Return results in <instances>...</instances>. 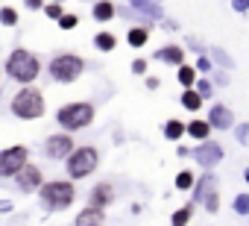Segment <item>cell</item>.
<instances>
[{
	"label": "cell",
	"mask_w": 249,
	"mask_h": 226,
	"mask_svg": "<svg viewBox=\"0 0 249 226\" xmlns=\"http://www.w3.org/2000/svg\"><path fill=\"white\" fill-rule=\"evenodd\" d=\"M38 71H41L38 56H36V53H30V50H24V47L12 50V56L6 59V74H9L12 79L24 82V85H30V82L38 76Z\"/></svg>",
	"instance_id": "obj_1"
},
{
	"label": "cell",
	"mask_w": 249,
	"mask_h": 226,
	"mask_svg": "<svg viewBox=\"0 0 249 226\" xmlns=\"http://www.w3.org/2000/svg\"><path fill=\"white\" fill-rule=\"evenodd\" d=\"M12 115H18V118H24V121L41 118V115H44V97H41V91L24 85V88L12 97Z\"/></svg>",
	"instance_id": "obj_2"
},
{
	"label": "cell",
	"mask_w": 249,
	"mask_h": 226,
	"mask_svg": "<svg viewBox=\"0 0 249 226\" xmlns=\"http://www.w3.org/2000/svg\"><path fill=\"white\" fill-rule=\"evenodd\" d=\"M56 121L65 127V130H82L94 121V106L91 103H71V106H62Z\"/></svg>",
	"instance_id": "obj_3"
},
{
	"label": "cell",
	"mask_w": 249,
	"mask_h": 226,
	"mask_svg": "<svg viewBox=\"0 0 249 226\" xmlns=\"http://www.w3.org/2000/svg\"><path fill=\"white\" fill-rule=\"evenodd\" d=\"M41 203L50 208V211H59V208H68L71 203H73V185L71 182H47V185H41Z\"/></svg>",
	"instance_id": "obj_4"
},
{
	"label": "cell",
	"mask_w": 249,
	"mask_h": 226,
	"mask_svg": "<svg viewBox=\"0 0 249 226\" xmlns=\"http://www.w3.org/2000/svg\"><path fill=\"white\" fill-rule=\"evenodd\" d=\"M82 68H85V62L79 56H73V53H62V56H56L50 62V74H53L56 82H73L82 74Z\"/></svg>",
	"instance_id": "obj_5"
},
{
	"label": "cell",
	"mask_w": 249,
	"mask_h": 226,
	"mask_svg": "<svg viewBox=\"0 0 249 226\" xmlns=\"http://www.w3.org/2000/svg\"><path fill=\"white\" fill-rule=\"evenodd\" d=\"M97 162H100V156H97L94 147L71 150V156H68V173H71L73 179H82V176H88V173L97 168Z\"/></svg>",
	"instance_id": "obj_6"
},
{
	"label": "cell",
	"mask_w": 249,
	"mask_h": 226,
	"mask_svg": "<svg viewBox=\"0 0 249 226\" xmlns=\"http://www.w3.org/2000/svg\"><path fill=\"white\" fill-rule=\"evenodd\" d=\"M30 159V150L15 144V147H6L3 153H0V176H15Z\"/></svg>",
	"instance_id": "obj_7"
},
{
	"label": "cell",
	"mask_w": 249,
	"mask_h": 226,
	"mask_svg": "<svg viewBox=\"0 0 249 226\" xmlns=\"http://www.w3.org/2000/svg\"><path fill=\"white\" fill-rule=\"evenodd\" d=\"M71 150H73V138L71 135H50L47 144H44V153L50 159H68Z\"/></svg>",
	"instance_id": "obj_8"
},
{
	"label": "cell",
	"mask_w": 249,
	"mask_h": 226,
	"mask_svg": "<svg viewBox=\"0 0 249 226\" xmlns=\"http://www.w3.org/2000/svg\"><path fill=\"white\" fill-rule=\"evenodd\" d=\"M15 179H18V188H21V191H36V188H41V170L33 168V165H24V168L15 173Z\"/></svg>",
	"instance_id": "obj_9"
},
{
	"label": "cell",
	"mask_w": 249,
	"mask_h": 226,
	"mask_svg": "<svg viewBox=\"0 0 249 226\" xmlns=\"http://www.w3.org/2000/svg\"><path fill=\"white\" fill-rule=\"evenodd\" d=\"M111 200H114V191H111L108 182H103V185H97V188L91 191V206H94V208H103V206H108Z\"/></svg>",
	"instance_id": "obj_10"
},
{
	"label": "cell",
	"mask_w": 249,
	"mask_h": 226,
	"mask_svg": "<svg viewBox=\"0 0 249 226\" xmlns=\"http://www.w3.org/2000/svg\"><path fill=\"white\" fill-rule=\"evenodd\" d=\"M220 147H214V144H205V147H199L196 150V159H199V165H205V168H211L214 162H220Z\"/></svg>",
	"instance_id": "obj_11"
},
{
	"label": "cell",
	"mask_w": 249,
	"mask_h": 226,
	"mask_svg": "<svg viewBox=\"0 0 249 226\" xmlns=\"http://www.w3.org/2000/svg\"><path fill=\"white\" fill-rule=\"evenodd\" d=\"M76 226H103V211L94 208V206H88V208L76 217Z\"/></svg>",
	"instance_id": "obj_12"
},
{
	"label": "cell",
	"mask_w": 249,
	"mask_h": 226,
	"mask_svg": "<svg viewBox=\"0 0 249 226\" xmlns=\"http://www.w3.org/2000/svg\"><path fill=\"white\" fill-rule=\"evenodd\" d=\"M214 127H220V130H226L229 124H231V112L229 109H223V106H214L211 109V118H208Z\"/></svg>",
	"instance_id": "obj_13"
},
{
	"label": "cell",
	"mask_w": 249,
	"mask_h": 226,
	"mask_svg": "<svg viewBox=\"0 0 249 226\" xmlns=\"http://www.w3.org/2000/svg\"><path fill=\"white\" fill-rule=\"evenodd\" d=\"M111 15H114V6L108 3V0H100V3L94 6V18H97V21H108Z\"/></svg>",
	"instance_id": "obj_14"
},
{
	"label": "cell",
	"mask_w": 249,
	"mask_h": 226,
	"mask_svg": "<svg viewBox=\"0 0 249 226\" xmlns=\"http://www.w3.org/2000/svg\"><path fill=\"white\" fill-rule=\"evenodd\" d=\"M159 59L179 65V62H182V50H179V47H164V50H159Z\"/></svg>",
	"instance_id": "obj_15"
},
{
	"label": "cell",
	"mask_w": 249,
	"mask_h": 226,
	"mask_svg": "<svg viewBox=\"0 0 249 226\" xmlns=\"http://www.w3.org/2000/svg\"><path fill=\"white\" fill-rule=\"evenodd\" d=\"M94 44H97L100 50H111V47H114V36H111V33H100V36L94 38Z\"/></svg>",
	"instance_id": "obj_16"
},
{
	"label": "cell",
	"mask_w": 249,
	"mask_h": 226,
	"mask_svg": "<svg viewBox=\"0 0 249 226\" xmlns=\"http://www.w3.org/2000/svg\"><path fill=\"white\" fill-rule=\"evenodd\" d=\"M0 24H6V27L18 24V12H15L12 6H6V9H0Z\"/></svg>",
	"instance_id": "obj_17"
},
{
	"label": "cell",
	"mask_w": 249,
	"mask_h": 226,
	"mask_svg": "<svg viewBox=\"0 0 249 226\" xmlns=\"http://www.w3.org/2000/svg\"><path fill=\"white\" fill-rule=\"evenodd\" d=\"M199 103H202V100H199L196 91H185V97H182V106H185V109H199Z\"/></svg>",
	"instance_id": "obj_18"
},
{
	"label": "cell",
	"mask_w": 249,
	"mask_h": 226,
	"mask_svg": "<svg viewBox=\"0 0 249 226\" xmlns=\"http://www.w3.org/2000/svg\"><path fill=\"white\" fill-rule=\"evenodd\" d=\"M191 135L194 138H205L208 135V121H194L191 124Z\"/></svg>",
	"instance_id": "obj_19"
},
{
	"label": "cell",
	"mask_w": 249,
	"mask_h": 226,
	"mask_svg": "<svg viewBox=\"0 0 249 226\" xmlns=\"http://www.w3.org/2000/svg\"><path fill=\"white\" fill-rule=\"evenodd\" d=\"M147 41V30H129V44L132 47H141Z\"/></svg>",
	"instance_id": "obj_20"
},
{
	"label": "cell",
	"mask_w": 249,
	"mask_h": 226,
	"mask_svg": "<svg viewBox=\"0 0 249 226\" xmlns=\"http://www.w3.org/2000/svg\"><path fill=\"white\" fill-rule=\"evenodd\" d=\"M188 220H191V206H185V208H179L173 214V226H185Z\"/></svg>",
	"instance_id": "obj_21"
},
{
	"label": "cell",
	"mask_w": 249,
	"mask_h": 226,
	"mask_svg": "<svg viewBox=\"0 0 249 226\" xmlns=\"http://www.w3.org/2000/svg\"><path fill=\"white\" fill-rule=\"evenodd\" d=\"M194 79H196L194 68H179V82L182 85H194Z\"/></svg>",
	"instance_id": "obj_22"
},
{
	"label": "cell",
	"mask_w": 249,
	"mask_h": 226,
	"mask_svg": "<svg viewBox=\"0 0 249 226\" xmlns=\"http://www.w3.org/2000/svg\"><path fill=\"white\" fill-rule=\"evenodd\" d=\"M164 132H167V138H179V135L185 132V124H179V121H170Z\"/></svg>",
	"instance_id": "obj_23"
},
{
	"label": "cell",
	"mask_w": 249,
	"mask_h": 226,
	"mask_svg": "<svg viewBox=\"0 0 249 226\" xmlns=\"http://www.w3.org/2000/svg\"><path fill=\"white\" fill-rule=\"evenodd\" d=\"M234 208H237V214H249V194H240L234 200Z\"/></svg>",
	"instance_id": "obj_24"
},
{
	"label": "cell",
	"mask_w": 249,
	"mask_h": 226,
	"mask_svg": "<svg viewBox=\"0 0 249 226\" xmlns=\"http://www.w3.org/2000/svg\"><path fill=\"white\" fill-rule=\"evenodd\" d=\"M44 12H47V18H56V21H59V18L65 15V9H62V3H50V6H47Z\"/></svg>",
	"instance_id": "obj_25"
},
{
	"label": "cell",
	"mask_w": 249,
	"mask_h": 226,
	"mask_svg": "<svg viewBox=\"0 0 249 226\" xmlns=\"http://www.w3.org/2000/svg\"><path fill=\"white\" fill-rule=\"evenodd\" d=\"M59 27H62V30H73V27H76V15H62V18H59Z\"/></svg>",
	"instance_id": "obj_26"
},
{
	"label": "cell",
	"mask_w": 249,
	"mask_h": 226,
	"mask_svg": "<svg viewBox=\"0 0 249 226\" xmlns=\"http://www.w3.org/2000/svg\"><path fill=\"white\" fill-rule=\"evenodd\" d=\"M176 185H179V188H191V185H194V176H191V173H179V176H176Z\"/></svg>",
	"instance_id": "obj_27"
},
{
	"label": "cell",
	"mask_w": 249,
	"mask_h": 226,
	"mask_svg": "<svg viewBox=\"0 0 249 226\" xmlns=\"http://www.w3.org/2000/svg\"><path fill=\"white\" fill-rule=\"evenodd\" d=\"M217 206H220L217 194H208V197H205V208H208V211H217Z\"/></svg>",
	"instance_id": "obj_28"
},
{
	"label": "cell",
	"mask_w": 249,
	"mask_h": 226,
	"mask_svg": "<svg viewBox=\"0 0 249 226\" xmlns=\"http://www.w3.org/2000/svg\"><path fill=\"white\" fill-rule=\"evenodd\" d=\"M237 138H240V144H249V127H240L237 130Z\"/></svg>",
	"instance_id": "obj_29"
},
{
	"label": "cell",
	"mask_w": 249,
	"mask_h": 226,
	"mask_svg": "<svg viewBox=\"0 0 249 226\" xmlns=\"http://www.w3.org/2000/svg\"><path fill=\"white\" fill-rule=\"evenodd\" d=\"M132 71H135V74H144V71H147V62H144V59H138V62L132 65Z\"/></svg>",
	"instance_id": "obj_30"
},
{
	"label": "cell",
	"mask_w": 249,
	"mask_h": 226,
	"mask_svg": "<svg viewBox=\"0 0 249 226\" xmlns=\"http://www.w3.org/2000/svg\"><path fill=\"white\" fill-rule=\"evenodd\" d=\"M208 91H211V82H202V85H199V97H205Z\"/></svg>",
	"instance_id": "obj_31"
},
{
	"label": "cell",
	"mask_w": 249,
	"mask_h": 226,
	"mask_svg": "<svg viewBox=\"0 0 249 226\" xmlns=\"http://www.w3.org/2000/svg\"><path fill=\"white\" fill-rule=\"evenodd\" d=\"M41 3H44V0H27V6H30V9H41Z\"/></svg>",
	"instance_id": "obj_32"
},
{
	"label": "cell",
	"mask_w": 249,
	"mask_h": 226,
	"mask_svg": "<svg viewBox=\"0 0 249 226\" xmlns=\"http://www.w3.org/2000/svg\"><path fill=\"white\" fill-rule=\"evenodd\" d=\"M246 6H249V0H234V9H240V12H243Z\"/></svg>",
	"instance_id": "obj_33"
},
{
	"label": "cell",
	"mask_w": 249,
	"mask_h": 226,
	"mask_svg": "<svg viewBox=\"0 0 249 226\" xmlns=\"http://www.w3.org/2000/svg\"><path fill=\"white\" fill-rule=\"evenodd\" d=\"M246 179H249V170H246Z\"/></svg>",
	"instance_id": "obj_34"
}]
</instances>
